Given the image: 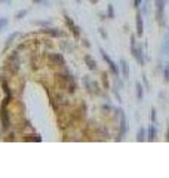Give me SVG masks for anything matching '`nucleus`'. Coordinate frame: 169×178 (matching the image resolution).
I'll return each instance as SVG.
<instances>
[{"mask_svg": "<svg viewBox=\"0 0 169 178\" xmlns=\"http://www.w3.org/2000/svg\"><path fill=\"white\" fill-rule=\"evenodd\" d=\"M31 141H37V142H40L42 141V137L40 135H37V134H34V135H31V138H30Z\"/></svg>", "mask_w": 169, "mask_h": 178, "instance_id": "nucleus-24", "label": "nucleus"}, {"mask_svg": "<svg viewBox=\"0 0 169 178\" xmlns=\"http://www.w3.org/2000/svg\"><path fill=\"white\" fill-rule=\"evenodd\" d=\"M166 141L169 142V125H168V131H166Z\"/></svg>", "mask_w": 169, "mask_h": 178, "instance_id": "nucleus-29", "label": "nucleus"}, {"mask_svg": "<svg viewBox=\"0 0 169 178\" xmlns=\"http://www.w3.org/2000/svg\"><path fill=\"white\" fill-rule=\"evenodd\" d=\"M131 52H132V56L136 59V62L139 64V65H144L145 64V53L142 52V49L139 48V46H135V48H132L131 49Z\"/></svg>", "mask_w": 169, "mask_h": 178, "instance_id": "nucleus-5", "label": "nucleus"}, {"mask_svg": "<svg viewBox=\"0 0 169 178\" xmlns=\"http://www.w3.org/2000/svg\"><path fill=\"white\" fill-rule=\"evenodd\" d=\"M100 53H101L102 59H104V61L108 64V68L113 71V74H114V76H119V65H117V64H116V62H114V61H113V59L108 56V53L105 52L104 49H101V48H100Z\"/></svg>", "mask_w": 169, "mask_h": 178, "instance_id": "nucleus-3", "label": "nucleus"}, {"mask_svg": "<svg viewBox=\"0 0 169 178\" xmlns=\"http://www.w3.org/2000/svg\"><path fill=\"white\" fill-rule=\"evenodd\" d=\"M102 83H104V88L105 89L110 88V83H108V79H107V74L105 73H102Z\"/></svg>", "mask_w": 169, "mask_h": 178, "instance_id": "nucleus-23", "label": "nucleus"}, {"mask_svg": "<svg viewBox=\"0 0 169 178\" xmlns=\"http://www.w3.org/2000/svg\"><path fill=\"white\" fill-rule=\"evenodd\" d=\"M163 77H165V82L169 83V62H166L163 67Z\"/></svg>", "mask_w": 169, "mask_h": 178, "instance_id": "nucleus-20", "label": "nucleus"}, {"mask_svg": "<svg viewBox=\"0 0 169 178\" xmlns=\"http://www.w3.org/2000/svg\"><path fill=\"white\" fill-rule=\"evenodd\" d=\"M119 113H120V129H119L117 141H122L126 137V134H128V119H126L123 111H119Z\"/></svg>", "mask_w": 169, "mask_h": 178, "instance_id": "nucleus-2", "label": "nucleus"}, {"mask_svg": "<svg viewBox=\"0 0 169 178\" xmlns=\"http://www.w3.org/2000/svg\"><path fill=\"white\" fill-rule=\"evenodd\" d=\"M120 73H122V76H123V79L125 80H128L129 79V76H131V68H129V64H128V61L126 59H120Z\"/></svg>", "mask_w": 169, "mask_h": 178, "instance_id": "nucleus-10", "label": "nucleus"}, {"mask_svg": "<svg viewBox=\"0 0 169 178\" xmlns=\"http://www.w3.org/2000/svg\"><path fill=\"white\" fill-rule=\"evenodd\" d=\"M89 2H92V3H97V2H98V0H89Z\"/></svg>", "mask_w": 169, "mask_h": 178, "instance_id": "nucleus-31", "label": "nucleus"}, {"mask_svg": "<svg viewBox=\"0 0 169 178\" xmlns=\"http://www.w3.org/2000/svg\"><path fill=\"white\" fill-rule=\"evenodd\" d=\"M17 37H18V33H12V34L8 37V40H6V43H5V51H6V49H8V48L12 45V42H14Z\"/></svg>", "mask_w": 169, "mask_h": 178, "instance_id": "nucleus-17", "label": "nucleus"}, {"mask_svg": "<svg viewBox=\"0 0 169 178\" xmlns=\"http://www.w3.org/2000/svg\"><path fill=\"white\" fill-rule=\"evenodd\" d=\"M64 22H65V25L68 27V30L73 33V36H74V37H79V36H80V30H79V27L74 24V21H73L71 18L65 15V17H64Z\"/></svg>", "mask_w": 169, "mask_h": 178, "instance_id": "nucleus-6", "label": "nucleus"}, {"mask_svg": "<svg viewBox=\"0 0 169 178\" xmlns=\"http://www.w3.org/2000/svg\"><path fill=\"white\" fill-rule=\"evenodd\" d=\"M45 33H48V34L51 36H55V37H59V36H62L61 31H58V28H46V30H43Z\"/></svg>", "mask_w": 169, "mask_h": 178, "instance_id": "nucleus-18", "label": "nucleus"}, {"mask_svg": "<svg viewBox=\"0 0 169 178\" xmlns=\"http://www.w3.org/2000/svg\"><path fill=\"white\" fill-rule=\"evenodd\" d=\"M107 18H110V19H113V18H114V8H113V5H111V3L107 6Z\"/></svg>", "mask_w": 169, "mask_h": 178, "instance_id": "nucleus-19", "label": "nucleus"}, {"mask_svg": "<svg viewBox=\"0 0 169 178\" xmlns=\"http://www.w3.org/2000/svg\"><path fill=\"white\" fill-rule=\"evenodd\" d=\"M135 25H136V36L141 37L144 34V21H142V14L138 12L135 17Z\"/></svg>", "mask_w": 169, "mask_h": 178, "instance_id": "nucleus-8", "label": "nucleus"}, {"mask_svg": "<svg viewBox=\"0 0 169 178\" xmlns=\"http://www.w3.org/2000/svg\"><path fill=\"white\" fill-rule=\"evenodd\" d=\"M9 67H11V70L14 73H17L18 68H19V65H18V49L14 51L12 55L9 56Z\"/></svg>", "mask_w": 169, "mask_h": 178, "instance_id": "nucleus-11", "label": "nucleus"}, {"mask_svg": "<svg viewBox=\"0 0 169 178\" xmlns=\"http://www.w3.org/2000/svg\"><path fill=\"white\" fill-rule=\"evenodd\" d=\"M77 2H79V3H80V2H82V0H77Z\"/></svg>", "mask_w": 169, "mask_h": 178, "instance_id": "nucleus-32", "label": "nucleus"}, {"mask_svg": "<svg viewBox=\"0 0 169 178\" xmlns=\"http://www.w3.org/2000/svg\"><path fill=\"white\" fill-rule=\"evenodd\" d=\"M156 137H157V129H156V125L153 123V125H150L148 129H147V140H148V141H154Z\"/></svg>", "mask_w": 169, "mask_h": 178, "instance_id": "nucleus-12", "label": "nucleus"}, {"mask_svg": "<svg viewBox=\"0 0 169 178\" xmlns=\"http://www.w3.org/2000/svg\"><path fill=\"white\" fill-rule=\"evenodd\" d=\"M147 140V129L145 128H139L138 134H136V141L138 142H144Z\"/></svg>", "mask_w": 169, "mask_h": 178, "instance_id": "nucleus-16", "label": "nucleus"}, {"mask_svg": "<svg viewBox=\"0 0 169 178\" xmlns=\"http://www.w3.org/2000/svg\"><path fill=\"white\" fill-rule=\"evenodd\" d=\"M98 31H100V34H101L102 37H104V39H108V34L105 33V30H104V28H100Z\"/></svg>", "mask_w": 169, "mask_h": 178, "instance_id": "nucleus-26", "label": "nucleus"}, {"mask_svg": "<svg viewBox=\"0 0 169 178\" xmlns=\"http://www.w3.org/2000/svg\"><path fill=\"white\" fill-rule=\"evenodd\" d=\"M160 52H162V55H165V56L169 55V33L166 34L163 43H162V46H160Z\"/></svg>", "mask_w": 169, "mask_h": 178, "instance_id": "nucleus-14", "label": "nucleus"}, {"mask_svg": "<svg viewBox=\"0 0 169 178\" xmlns=\"http://www.w3.org/2000/svg\"><path fill=\"white\" fill-rule=\"evenodd\" d=\"M0 119H2V128H3V131H9L11 129V117H9V111L6 110V107H2V110H0Z\"/></svg>", "mask_w": 169, "mask_h": 178, "instance_id": "nucleus-4", "label": "nucleus"}, {"mask_svg": "<svg viewBox=\"0 0 169 178\" xmlns=\"http://www.w3.org/2000/svg\"><path fill=\"white\" fill-rule=\"evenodd\" d=\"M49 61L53 62V65H59V67H64L65 64V59L61 53H49Z\"/></svg>", "mask_w": 169, "mask_h": 178, "instance_id": "nucleus-9", "label": "nucleus"}, {"mask_svg": "<svg viewBox=\"0 0 169 178\" xmlns=\"http://www.w3.org/2000/svg\"><path fill=\"white\" fill-rule=\"evenodd\" d=\"M135 95L138 101H142V98H144V88H142V85L139 82L135 83Z\"/></svg>", "mask_w": 169, "mask_h": 178, "instance_id": "nucleus-15", "label": "nucleus"}, {"mask_svg": "<svg viewBox=\"0 0 169 178\" xmlns=\"http://www.w3.org/2000/svg\"><path fill=\"white\" fill-rule=\"evenodd\" d=\"M84 62H86L88 68H89L91 71H95V70H97V62H95V59H94L91 55H86V56H84Z\"/></svg>", "mask_w": 169, "mask_h": 178, "instance_id": "nucleus-13", "label": "nucleus"}, {"mask_svg": "<svg viewBox=\"0 0 169 178\" xmlns=\"http://www.w3.org/2000/svg\"><path fill=\"white\" fill-rule=\"evenodd\" d=\"M0 2H5V3H11V0H0Z\"/></svg>", "mask_w": 169, "mask_h": 178, "instance_id": "nucleus-30", "label": "nucleus"}, {"mask_svg": "<svg viewBox=\"0 0 169 178\" xmlns=\"http://www.w3.org/2000/svg\"><path fill=\"white\" fill-rule=\"evenodd\" d=\"M8 24H9L8 18H0V31H2L3 28H6V27H8Z\"/></svg>", "mask_w": 169, "mask_h": 178, "instance_id": "nucleus-21", "label": "nucleus"}, {"mask_svg": "<svg viewBox=\"0 0 169 178\" xmlns=\"http://www.w3.org/2000/svg\"><path fill=\"white\" fill-rule=\"evenodd\" d=\"M154 6H156V19L159 24H165V0H154Z\"/></svg>", "mask_w": 169, "mask_h": 178, "instance_id": "nucleus-1", "label": "nucleus"}, {"mask_svg": "<svg viewBox=\"0 0 169 178\" xmlns=\"http://www.w3.org/2000/svg\"><path fill=\"white\" fill-rule=\"evenodd\" d=\"M31 2H33V3H43V2H45V3H48L46 0H31Z\"/></svg>", "mask_w": 169, "mask_h": 178, "instance_id": "nucleus-28", "label": "nucleus"}, {"mask_svg": "<svg viewBox=\"0 0 169 178\" xmlns=\"http://www.w3.org/2000/svg\"><path fill=\"white\" fill-rule=\"evenodd\" d=\"M28 14V9H24V11H19V12H17V15H15V18L17 19H22V18L25 17Z\"/></svg>", "mask_w": 169, "mask_h": 178, "instance_id": "nucleus-22", "label": "nucleus"}, {"mask_svg": "<svg viewBox=\"0 0 169 178\" xmlns=\"http://www.w3.org/2000/svg\"><path fill=\"white\" fill-rule=\"evenodd\" d=\"M156 108H151V123H156Z\"/></svg>", "mask_w": 169, "mask_h": 178, "instance_id": "nucleus-25", "label": "nucleus"}, {"mask_svg": "<svg viewBox=\"0 0 169 178\" xmlns=\"http://www.w3.org/2000/svg\"><path fill=\"white\" fill-rule=\"evenodd\" d=\"M141 3H142V0H134V8L138 9V8L141 6Z\"/></svg>", "mask_w": 169, "mask_h": 178, "instance_id": "nucleus-27", "label": "nucleus"}, {"mask_svg": "<svg viewBox=\"0 0 169 178\" xmlns=\"http://www.w3.org/2000/svg\"><path fill=\"white\" fill-rule=\"evenodd\" d=\"M83 83L84 86H86V89L91 92V94H98L100 91V86H98V83L97 82H94V80H91L89 77H83Z\"/></svg>", "mask_w": 169, "mask_h": 178, "instance_id": "nucleus-7", "label": "nucleus"}]
</instances>
